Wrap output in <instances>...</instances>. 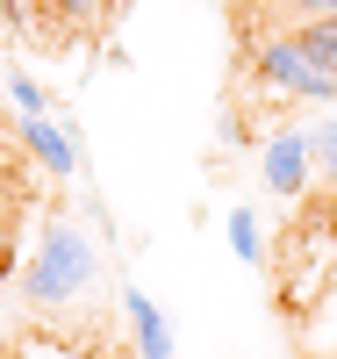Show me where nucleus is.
<instances>
[{
	"mask_svg": "<svg viewBox=\"0 0 337 359\" xmlns=\"http://www.w3.org/2000/svg\"><path fill=\"white\" fill-rule=\"evenodd\" d=\"M101 280V252L72 216H43L36 245H29V266H22V294L36 309H72L86 287Z\"/></svg>",
	"mask_w": 337,
	"mask_h": 359,
	"instance_id": "2",
	"label": "nucleus"
},
{
	"mask_svg": "<svg viewBox=\"0 0 337 359\" xmlns=\"http://www.w3.org/2000/svg\"><path fill=\"white\" fill-rule=\"evenodd\" d=\"M122 309H130V331H137V359H172V316L151 302L144 287L122 294Z\"/></svg>",
	"mask_w": 337,
	"mask_h": 359,
	"instance_id": "5",
	"label": "nucleus"
},
{
	"mask_svg": "<svg viewBox=\"0 0 337 359\" xmlns=\"http://www.w3.org/2000/svg\"><path fill=\"white\" fill-rule=\"evenodd\" d=\"M22 144H29V158H36L50 180H72V172H79V144L57 130L50 115H22Z\"/></svg>",
	"mask_w": 337,
	"mask_h": 359,
	"instance_id": "4",
	"label": "nucleus"
},
{
	"mask_svg": "<svg viewBox=\"0 0 337 359\" xmlns=\"http://www.w3.org/2000/svg\"><path fill=\"white\" fill-rule=\"evenodd\" d=\"M8 94H15V108H22V115H50V101H43V86L29 79V72H8Z\"/></svg>",
	"mask_w": 337,
	"mask_h": 359,
	"instance_id": "9",
	"label": "nucleus"
},
{
	"mask_svg": "<svg viewBox=\"0 0 337 359\" xmlns=\"http://www.w3.org/2000/svg\"><path fill=\"white\" fill-rule=\"evenodd\" d=\"M252 72L273 86V94H294V101H337V15L330 22H301L280 29L252 50Z\"/></svg>",
	"mask_w": 337,
	"mask_h": 359,
	"instance_id": "1",
	"label": "nucleus"
},
{
	"mask_svg": "<svg viewBox=\"0 0 337 359\" xmlns=\"http://www.w3.org/2000/svg\"><path fill=\"white\" fill-rule=\"evenodd\" d=\"M43 15H57V22H72V29H94V22L108 15V0H43Z\"/></svg>",
	"mask_w": 337,
	"mask_h": 359,
	"instance_id": "8",
	"label": "nucleus"
},
{
	"mask_svg": "<svg viewBox=\"0 0 337 359\" xmlns=\"http://www.w3.org/2000/svg\"><path fill=\"white\" fill-rule=\"evenodd\" d=\"M259 180H266V194L273 201H301L316 187V144L309 130H273L259 144Z\"/></svg>",
	"mask_w": 337,
	"mask_h": 359,
	"instance_id": "3",
	"label": "nucleus"
},
{
	"mask_svg": "<svg viewBox=\"0 0 337 359\" xmlns=\"http://www.w3.org/2000/svg\"><path fill=\"white\" fill-rule=\"evenodd\" d=\"M309 144H316V180L337 194V115H323V123H309Z\"/></svg>",
	"mask_w": 337,
	"mask_h": 359,
	"instance_id": "7",
	"label": "nucleus"
},
{
	"mask_svg": "<svg viewBox=\"0 0 337 359\" xmlns=\"http://www.w3.org/2000/svg\"><path fill=\"white\" fill-rule=\"evenodd\" d=\"M230 252H237L244 266H266V230H259L252 208H230Z\"/></svg>",
	"mask_w": 337,
	"mask_h": 359,
	"instance_id": "6",
	"label": "nucleus"
},
{
	"mask_svg": "<svg viewBox=\"0 0 337 359\" xmlns=\"http://www.w3.org/2000/svg\"><path fill=\"white\" fill-rule=\"evenodd\" d=\"M280 8H294L301 22H330V15H337V0H280Z\"/></svg>",
	"mask_w": 337,
	"mask_h": 359,
	"instance_id": "10",
	"label": "nucleus"
}]
</instances>
